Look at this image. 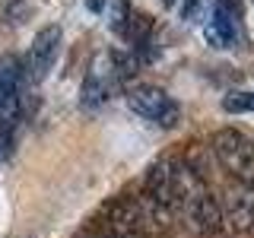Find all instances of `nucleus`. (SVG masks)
I'll list each match as a JSON object with an SVG mask.
<instances>
[{
    "mask_svg": "<svg viewBox=\"0 0 254 238\" xmlns=\"http://www.w3.org/2000/svg\"><path fill=\"white\" fill-rule=\"evenodd\" d=\"M127 105L137 111L140 118H146V121H153L159 127H175L181 118L178 102L172 95H165L159 86H133L127 92Z\"/></svg>",
    "mask_w": 254,
    "mask_h": 238,
    "instance_id": "2",
    "label": "nucleus"
},
{
    "mask_svg": "<svg viewBox=\"0 0 254 238\" xmlns=\"http://www.w3.org/2000/svg\"><path fill=\"white\" fill-rule=\"evenodd\" d=\"M13 153V124H3L0 121V162Z\"/></svg>",
    "mask_w": 254,
    "mask_h": 238,
    "instance_id": "11",
    "label": "nucleus"
},
{
    "mask_svg": "<svg viewBox=\"0 0 254 238\" xmlns=\"http://www.w3.org/2000/svg\"><path fill=\"white\" fill-rule=\"evenodd\" d=\"M162 3H165V6H172V3H175V0H162Z\"/></svg>",
    "mask_w": 254,
    "mask_h": 238,
    "instance_id": "14",
    "label": "nucleus"
},
{
    "mask_svg": "<svg viewBox=\"0 0 254 238\" xmlns=\"http://www.w3.org/2000/svg\"><path fill=\"white\" fill-rule=\"evenodd\" d=\"M235 38H238L235 13L216 3V10H213V19L206 22V42H210L213 48H229V45H235Z\"/></svg>",
    "mask_w": 254,
    "mask_h": 238,
    "instance_id": "9",
    "label": "nucleus"
},
{
    "mask_svg": "<svg viewBox=\"0 0 254 238\" xmlns=\"http://www.w3.org/2000/svg\"><path fill=\"white\" fill-rule=\"evenodd\" d=\"M222 219L226 229L235 235H248L254 232V184H242L235 181L226 190V200H222Z\"/></svg>",
    "mask_w": 254,
    "mask_h": 238,
    "instance_id": "4",
    "label": "nucleus"
},
{
    "mask_svg": "<svg viewBox=\"0 0 254 238\" xmlns=\"http://www.w3.org/2000/svg\"><path fill=\"white\" fill-rule=\"evenodd\" d=\"M143 194L178 213V184H175V159H156L143 178Z\"/></svg>",
    "mask_w": 254,
    "mask_h": 238,
    "instance_id": "7",
    "label": "nucleus"
},
{
    "mask_svg": "<svg viewBox=\"0 0 254 238\" xmlns=\"http://www.w3.org/2000/svg\"><path fill=\"white\" fill-rule=\"evenodd\" d=\"M58 48H61V29L58 26H45L32 38V48H29V76L32 79H42L51 70L54 58H58Z\"/></svg>",
    "mask_w": 254,
    "mask_h": 238,
    "instance_id": "8",
    "label": "nucleus"
},
{
    "mask_svg": "<svg viewBox=\"0 0 254 238\" xmlns=\"http://www.w3.org/2000/svg\"><path fill=\"white\" fill-rule=\"evenodd\" d=\"M118 76H121V70H118V58H95L89 63V70H86L83 89H79V105L89 108V111L99 108V105H105Z\"/></svg>",
    "mask_w": 254,
    "mask_h": 238,
    "instance_id": "3",
    "label": "nucleus"
},
{
    "mask_svg": "<svg viewBox=\"0 0 254 238\" xmlns=\"http://www.w3.org/2000/svg\"><path fill=\"white\" fill-rule=\"evenodd\" d=\"M22 76H26V63L19 58H3L0 60V121L3 124H16Z\"/></svg>",
    "mask_w": 254,
    "mask_h": 238,
    "instance_id": "6",
    "label": "nucleus"
},
{
    "mask_svg": "<svg viewBox=\"0 0 254 238\" xmlns=\"http://www.w3.org/2000/svg\"><path fill=\"white\" fill-rule=\"evenodd\" d=\"M197 10H200V0H185V3H181V16H185V19H194Z\"/></svg>",
    "mask_w": 254,
    "mask_h": 238,
    "instance_id": "12",
    "label": "nucleus"
},
{
    "mask_svg": "<svg viewBox=\"0 0 254 238\" xmlns=\"http://www.w3.org/2000/svg\"><path fill=\"white\" fill-rule=\"evenodd\" d=\"M105 232L111 238H146L149 235L137 197H118V200H111L108 213H105Z\"/></svg>",
    "mask_w": 254,
    "mask_h": 238,
    "instance_id": "5",
    "label": "nucleus"
},
{
    "mask_svg": "<svg viewBox=\"0 0 254 238\" xmlns=\"http://www.w3.org/2000/svg\"><path fill=\"white\" fill-rule=\"evenodd\" d=\"M86 6H89V10H92V13H99V10H102V6H105V0H86Z\"/></svg>",
    "mask_w": 254,
    "mask_h": 238,
    "instance_id": "13",
    "label": "nucleus"
},
{
    "mask_svg": "<svg viewBox=\"0 0 254 238\" xmlns=\"http://www.w3.org/2000/svg\"><path fill=\"white\" fill-rule=\"evenodd\" d=\"M213 153L219 165L242 184H254V143L235 127H222L213 133Z\"/></svg>",
    "mask_w": 254,
    "mask_h": 238,
    "instance_id": "1",
    "label": "nucleus"
},
{
    "mask_svg": "<svg viewBox=\"0 0 254 238\" xmlns=\"http://www.w3.org/2000/svg\"><path fill=\"white\" fill-rule=\"evenodd\" d=\"M222 108L229 115H248V111H254V92H229L222 99Z\"/></svg>",
    "mask_w": 254,
    "mask_h": 238,
    "instance_id": "10",
    "label": "nucleus"
}]
</instances>
